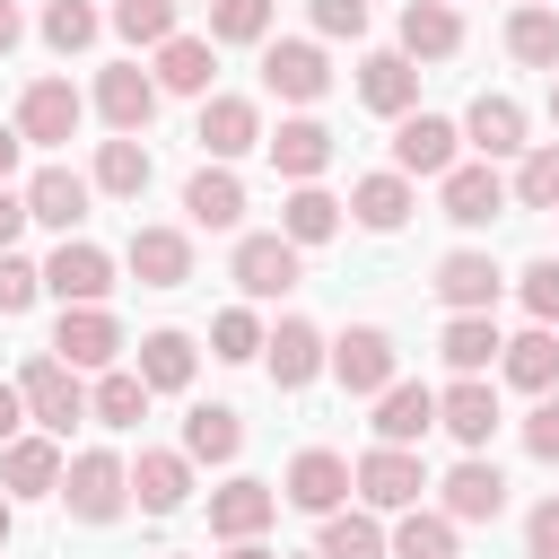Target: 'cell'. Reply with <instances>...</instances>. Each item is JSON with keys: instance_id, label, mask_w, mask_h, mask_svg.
<instances>
[{"instance_id": "cell-15", "label": "cell", "mask_w": 559, "mask_h": 559, "mask_svg": "<svg viewBox=\"0 0 559 559\" xmlns=\"http://www.w3.org/2000/svg\"><path fill=\"white\" fill-rule=\"evenodd\" d=\"M262 358H271V384H280V393H297V384H314V376H323V358H332V349H323V332H314L306 314H288V323L262 341Z\"/></svg>"}, {"instance_id": "cell-56", "label": "cell", "mask_w": 559, "mask_h": 559, "mask_svg": "<svg viewBox=\"0 0 559 559\" xmlns=\"http://www.w3.org/2000/svg\"><path fill=\"white\" fill-rule=\"evenodd\" d=\"M227 559H271V550L262 542H227Z\"/></svg>"}, {"instance_id": "cell-50", "label": "cell", "mask_w": 559, "mask_h": 559, "mask_svg": "<svg viewBox=\"0 0 559 559\" xmlns=\"http://www.w3.org/2000/svg\"><path fill=\"white\" fill-rule=\"evenodd\" d=\"M306 17L323 35H367V0H306Z\"/></svg>"}, {"instance_id": "cell-34", "label": "cell", "mask_w": 559, "mask_h": 559, "mask_svg": "<svg viewBox=\"0 0 559 559\" xmlns=\"http://www.w3.org/2000/svg\"><path fill=\"white\" fill-rule=\"evenodd\" d=\"M87 411H96L105 428H140V419H148V376H140V367H105L96 393H87Z\"/></svg>"}, {"instance_id": "cell-5", "label": "cell", "mask_w": 559, "mask_h": 559, "mask_svg": "<svg viewBox=\"0 0 559 559\" xmlns=\"http://www.w3.org/2000/svg\"><path fill=\"white\" fill-rule=\"evenodd\" d=\"M332 376H341V393H384L393 384V332L384 323H349L332 341Z\"/></svg>"}, {"instance_id": "cell-49", "label": "cell", "mask_w": 559, "mask_h": 559, "mask_svg": "<svg viewBox=\"0 0 559 559\" xmlns=\"http://www.w3.org/2000/svg\"><path fill=\"white\" fill-rule=\"evenodd\" d=\"M524 454H533V463H559V402H550V393H542L533 419H524Z\"/></svg>"}, {"instance_id": "cell-37", "label": "cell", "mask_w": 559, "mask_h": 559, "mask_svg": "<svg viewBox=\"0 0 559 559\" xmlns=\"http://www.w3.org/2000/svg\"><path fill=\"white\" fill-rule=\"evenodd\" d=\"M437 349H445V367H454V376H489V358H498L507 341H498V323H489V314H454Z\"/></svg>"}, {"instance_id": "cell-46", "label": "cell", "mask_w": 559, "mask_h": 559, "mask_svg": "<svg viewBox=\"0 0 559 559\" xmlns=\"http://www.w3.org/2000/svg\"><path fill=\"white\" fill-rule=\"evenodd\" d=\"M210 35L218 44H262L271 35V0H210Z\"/></svg>"}, {"instance_id": "cell-28", "label": "cell", "mask_w": 559, "mask_h": 559, "mask_svg": "<svg viewBox=\"0 0 559 559\" xmlns=\"http://www.w3.org/2000/svg\"><path fill=\"white\" fill-rule=\"evenodd\" d=\"M349 210H358L367 236H393V227L411 218V175H358V183H349Z\"/></svg>"}, {"instance_id": "cell-38", "label": "cell", "mask_w": 559, "mask_h": 559, "mask_svg": "<svg viewBox=\"0 0 559 559\" xmlns=\"http://www.w3.org/2000/svg\"><path fill=\"white\" fill-rule=\"evenodd\" d=\"M507 52H515V61H533V70H559V9L524 0V9L507 17Z\"/></svg>"}, {"instance_id": "cell-20", "label": "cell", "mask_w": 559, "mask_h": 559, "mask_svg": "<svg viewBox=\"0 0 559 559\" xmlns=\"http://www.w3.org/2000/svg\"><path fill=\"white\" fill-rule=\"evenodd\" d=\"M498 280H507V271H498L489 253H445V262H437V297H445L454 314H489V306H498Z\"/></svg>"}, {"instance_id": "cell-27", "label": "cell", "mask_w": 559, "mask_h": 559, "mask_svg": "<svg viewBox=\"0 0 559 559\" xmlns=\"http://www.w3.org/2000/svg\"><path fill=\"white\" fill-rule=\"evenodd\" d=\"M454 44H463V17H454L445 0H411V9H402V52H411V61H445Z\"/></svg>"}, {"instance_id": "cell-41", "label": "cell", "mask_w": 559, "mask_h": 559, "mask_svg": "<svg viewBox=\"0 0 559 559\" xmlns=\"http://www.w3.org/2000/svg\"><path fill=\"white\" fill-rule=\"evenodd\" d=\"M393 559H454V515H402V533H393Z\"/></svg>"}, {"instance_id": "cell-29", "label": "cell", "mask_w": 559, "mask_h": 559, "mask_svg": "<svg viewBox=\"0 0 559 559\" xmlns=\"http://www.w3.org/2000/svg\"><path fill=\"white\" fill-rule=\"evenodd\" d=\"M236 445H245V419H236L227 402H192V419H183V454H192V463H236Z\"/></svg>"}, {"instance_id": "cell-33", "label": "cell", "mask_w": 559, "mask_h": 559, "mask_svg": "<svg viewBox=\"0 0 559 559\" xmlns=\"http://www.w3.org/2000/svg\"><path fill=\"white\" fill-rule=\"evenodd\" d=\"M280 236H288V245H323V236H341V201H332L323 183H297V192L280 201Z\"/></svg>"}, {"instance_id": "cell-13", "label": "cell", "mask_w": 559, "mask_h": 559, "mask_svg": "<svg viewBox=\"0 0 559 559\" xmlns=\"http://www.w3.org/2000/svg\"><path fill=\"white\" fill-rule=\"evenodd\" d=\"M262 87H271V96H288V105H314V96L332 87L323 44H271V52H262Z\"/></svg>"}, {"instance_id": "cell-4", "label": "cell", "mask_w": 559, "mask_h": 559, "mask_svg": "<svg viewBox=\"0 0 559 559\" xmlns=\"http://www.w3.org/2000/svg\"><path fill=\"white\" fill-rule=\"evenodd\" d=\"M297 253H306V245H288V236H245L227 271H236V288H245V297H288V288L306 280V262H297Z\"/></svg>"}, {"instance_id": "cell-10", "label": "cell", "mask_w": 559, "mask_h": 559, "mask_svg": "<svg viewBox=\"0 0 559 559\" xmlns=\"http://www.w3.org/2000/svg\"><path fill=\"white\" fill-rule=\"evenodd\" d=\"M454 148H463V131H454L445 114H402V131H393V175H445Z\"/></svg>"}, {"instance_id": "cell-35", "label": "cell", "mask_w": 559, "mask_h": 559, "mask_svg": "<svg viewBox=\"0 0 559 559\" xmlns=\"http://www.w3.org/2000/svg\"><path fill=\"white\" fill-rule=\"evenodd\" d=\"M498 367H507V384L550 393V384H559V341H550V323H533L524 341H507V349H498Z\"/></svg>"}, {"instance_id": "cell-8", "label": "cell", "mask_w": 559, "mask_h": 559, "mask_svg": "<svg viewBox=\"0 0 559 559\" xmlns=\"http://www.w3.org/2000/svg\"><path fill=\"white\" fill-rule=\"evenodd\" d=\"M52 358H70L79 376L87 367H114L122 358V323L105 306H61V332H52Z\"/></svg>"}, {"instance_id": "cell-14", "label": "cell", "mask_w": 559, "mask_h": 559, "mask_svg": "<svg viewBox=\"0 0 559 559\" xmlns=\"http://www.w3.org/2000/svg\"><path fill=\"white\" fill-rule=\"evenodd\" d=\"M17 131H26L35 148H61V140L79 131V87H70V79H35V87L17 96Z\"/></svg>"}, {"instance_id": "cell-51", "label": "cell", "mask_w": 559, "mask_h": 559, "mask_svg": "<svg viewBox=\"0 0 559 559\" xmlns=\"http://www.w3.org/2000/svg\"><path fill=\"white\" fill-rule=\"evenodd\" d=\"M524 550H533V559H559V498H542V507H533V524H524Z\"/></svg>"}, {"instance_id": "cell-57", "label": "cell", "mask_w": 559, "mask_h": 559, "mask_svg": "<svg viewBox=\"0 0 559 559\" xmlns=\"http://www.w3.org/2000/svg\"><path fill=\"white\" fill-rule=\"evenodd\" d=\"M9 533H17V515H9V498H0V550H9Z\"/></svg>"}, {"instance_id": "cell-30", "label": "cell", "mask_w": 559, "mask_h": 559, "mask_svg": "<svg viewBox=\"0 0 559 559\" xmlns=\"http://www.w3.org/2000/svg\"><path fill=\"white\" fill-rule=\"evenodd\" d=\"M183 489H192V454H140V463H131V498H140L148 515H175Z\"/></svg>"}, {"instance_id": "cell-39", "label": "cell", "mask_w": 559, "mask_h": 559, "mask_svg": "<svg viewBox=\"0 0 559 559\" xmlns=\"http://www.w3.org/2000/svg\"><path fill=\"white\" fill-rule=\"evenodd\" d=\"M140 376H148V393H183L192 384V341L183 332H148L140 341Z\"/></svg>"}, {"instance_id": "cell-58", "label": "cell", "mask_w": 559, "mask_h": 559, "mask_svg": "<svg viewBox=\"0 0 559 559\" xmlns=\"http://www.w3.org/2000/svg\"><path fill=\"white\" fill-rule=\"evenodd\" d=\"M550 122H559V79H550Z\"/></svg>"}, {"instance_id": "cell-40", "label": "cell", "mask_w": 559, "mask_h": 559, "mask_svg": "<svg viewBox=\"0 0 559 559\" xmlns=\"http://www.w3.org/2000/svg\"><path fill=\"white\" fill-rule=\"evenodd\" d=\"M323 559H393V542L376 533V515H323Z\"/></svg>"}, {"instance_id": "cell-7", "label": "cell", "mask_w": 559, "mask_h": 559, "mask_svg": "<svg viewBox=\"0 0 559 559\" xmlns=\"http://www.w3.org/2000/svg\"><path fill=\"white\" fill-rule=\"evenodd\" d=\"M44 288H52L61 306H105V288H114V262H105L87 236H61V253L44 262Z\"/></svg>"}, {"instance_id": "cell-26", "label": "cell", "mask_w": 559, "mask_h": 559, "mask_svg": "<svg viewBox=\"0 0 559 559\" xmlns=\"http://www.w3.org/2000/svg\"><path fill=\"white\" fill-rule=\"evenodd\" d=\"M87 192H96L87 175H70V166H44V175L26 183V210H35L44 227H61V236H70V227L87 218Z\"/></svg>"}, {"instance_id": "cell-55", "label": "cell", "mask_w": 559, "mask_h": 559, "mask_svg": "<svg viewBox=\"0 0 559 559\" xmlns=\"http://www.w3.org/2000/svg\"><path fill=\"white\" fill-rule=\"evenodd\" d=\"M17 148H26V131H17V122H0V183H9V166H17Z\"/></svg>"}, {"instance_id": "cell-53", "label": "cell", "mask_w": 559, "mask_h": 559, "mask_svg": "<svg viewBox=\"0 0 559 559\" xmlns=\"http://www.w3.org/2000/svg\"><path fill=\"white\" fill-rule=\"evenodd\" d=\"M9 437H26V393H17V384H0V445H9Z\"/></svg>"}, {"instance_id": "cell-17", "label": "cell", "mask_w": 559, "mask_h": 559, "mask_svg": "<svg viewBox=\"0 0 559 559\" xmlns=\"http://www.w3.org/2000/svg\"><path fill=\"white\" fill-rule=\"evenodd\" d=\"M271 515H280V489H271V480H227V489H210V533H218V542H253Z\"/></svg>"}, {"instance_id": "cell-16", "label": "cell", "mask_w": 559, "mask_h": 559, "mask_svg": "<svg viewBox=\"0 0 559 559\" xmlns=\"http://www.w3.org/2000/svg\"><path fill=\"white\" fill-rule=\"evenodd\" d=\"M498 507H507V472L480 463V454H463V463L445 472V515H454V524H498Z\"/></svg>"}, {"instance_id": "cell-31", "label": "cell", "mask_w": 559, "mask_h": 559, "mask_svg": "<svg viewBox=\"0 0 559 559\" xmlns=\"http://www.w3.org/2000/svg\"><path fill=\"white\" fill-rule=\"evenodd\" d=\"M96 192H114V201H140V192H148V148H140V131H114V140L96 148Z\"/></svg>"}, {"instance_id": "cell-54", "label": "cell", "mask_w": 559, "mask_h": 559, "mask_svg": "<svg viewBox=\"0 0 559 559\" xmlns=\"http://www.w3.org/2000/svg\"><path fill=\"white\" fill-rule=\"evenodd\" d=\"M17 35H26V17H17V0H0V52H17Z\"/></svg>"}, {"instance_id": "cell-59", "label": "cell", "mask_w": 559, "mask_h": 559, "mask_svg": "<svg viewBox=\"0 0 559 559\" xmlns=\"http://www.w3.org/2000/svg\"><path fill=\"white\" fill-rule=\"evenodd\" d=\"M314 559H323V550H314Z\"/></svg>"}, {"instance_id": "cell-24", "label": "cell", "mask_w": 559, "mask_h": 559, "mask_svg": "<svg viewBox=\"0 0 559 559\" xmlns=\"http://www.w3.org/2000/svg\"><path fill=\"white\" fill-rule=\"evenodd\" d=\"M463 140H472L480 157H515V148H524V105H515V96H472Z\"/></svg>"}, {"instance_id": "cell-11", "label": "cell", "mask_w": 559, "mask_h": 559, "mask_svg": "<svg viewBox=\"0 0 559 559\" xmlns=\"http://www.w3.org/2000/svg\"><path fill=\"white\" fill-rule=\"evenodd\" d=\"M122 262H131L140 288H183L192 280V236L183 227H131V253Z\"/></svg>"}, {"instance_id": "cell-42", "label": "cell", "mask_w": 559, "mask_h": 559, "mask_svg": "<svg viewBox=\"0 0 559 559\" xmlns=\"http://www.w3.org/2000/svg\"><path fill=\"white\" fill-rule=\"evenodd\" d=\"M262 341H271V332H262V323H253L245 306H227V314L210 323V358H227V367H245V358H262Z\"/></svg>"}, {"instance_id": "cell-9", "label": "cell", "mask_w": 559, "mask_h": 559, "mask_svg": "<svg viewBox=\"0 0 559 559\" xmlns=\"http://www.w3.org/2000/svg\"><path fill=\"white\" fill-rule=\"evenodd\" d=\"M349 489H358V472H349L332 445H306V454L288 463V489H280V498H288V507H306V515H332Z\"/></svg>"}, {"instance_id": "cell-19", "label": "cell", "mask_w": 559, "mask_h": 559, "mask_svg": "<svg viewBox=\"0 0 559 559\" xmlns=\"http://www.w3.org/2000/svg\"><path fill=\"white\" fill-rule=\"evenodd\" d=\"M437 183H445L437 201H445V218H454V227H489V218L507 210V183L489 175V157H480V166H445Z\"/></svg>"}, {"instance_id": "cell-6", "label": "cell", "mask_w": 559, "mask_h": 559, "mask_svg": "<svg viewBox=\"0 0 559 559\" xmlns=\"http://www.w3.org/2000/svg\"><path fill=\"white\" fill-rule=\"evenodd\" d=\"M437 428L480 454V445L498 437V384H489V376H454V384L437 393Z\"/></svg>"}, {"instance_id": "cell-3", "label": "cell", "mask_w": 559, "mask_h": 559, "mask_svg": "<svg viewBox=\"0 0 559 559\" xmlns=\"http://www.w3.org/2000/svg\"><path fill=\"white\" fill-rule=\"evenodd\" d=\"M419 489H428V463H419L411 445H376V454H358V498H367V507L411 515V507H419Z\"/></svg>"}, {"instance_id": "cell-23", "label": "cell", "mask_w": 559, "mask_h": 559, "mask_svg": "<svg viewBox=\"0 0 559 559\" xmlns=\"http://www.w3.org/2000/svg\"><path fill=\"white\" fill-rule=\"evenodd\" d=\"M358 96H367L376 114H411V105H419V70H411V52H367V61H358Z\"/></svg>"}, {"instance_id": "cell-48", "label": "cell", "mask_w": 559, "mask_h": 559, "mask_svg": "<svg viewBox=\"0 0 559 559\" xmlns=\"http://www.w3.org/2000/svg\"><path fill=\"white\" fill-rule=\"evenodd\" d=\"M524 306H533V323H559V253H542L524 271Z\"/></svg>"}, {"instance_id": "cell-18", "label": "cell", "mask_w": 559, "mask_h": 559, "mask_svg": "<svg viewBox=\"0 0 559 559\" xmlns=\"http://www.w3.org/2000/svg\"><path fill=\"white\" fill-rule=\"evenodd\" d=\"M96 114H105L114 131H148V114H157V70L114 61V70L96 79Z\"/></svg>"}, {"instance_id": "cell-12", "label": "cell", "mask_w": 559, "mask_h": 559, "mask_svg": "<svg viewBox=\"0 0 559 559\" xmlns=\"http://www.w3.org/2000/svg\"><path fill=\"white\" fill-rule=\"evenodd\" d=\"M61 472H70V463H61L52 437H9V445H0V489H9V498H61Z\"/></svg>"}, {"instance_id": "cell-43", "label": "cell", "mask_w": 559, "mask_h": 559, "mask_svg": "<svg viewBox=\"0 0 559 559\" xmlns=\"http://www.w3.org/2000/svg\"><path fill=\"white\" fill-rule=\"evenodd\" d=\"M96 26H105V17H96L87 0H52V9H44V44H52V52H87Z\"/></svg>"}, {"instance_id": "cell-1", "label": "cell", "mask_w": 559, "mask_h": 559, "mask_svg": "<svg viewBox=\"0 0 559 559\" xmlns=\"http://www.w3.org/2000/svg\"><path fill=\"white\" fill-rule=\"evenodd\" d=\"M17 393H26V419H35L44 437H70V419H87V384H79V367L52 358V349L17 367Z\"/></svg>"}, {"instance_id": "cell-22", "label": "cell", "mask_w": 559, "mask_h": 559, "mask_svg": "<svg viewBox=\"0 0 559 559\" xmlns=\"http://www.w3.org/2000/svg\"><path fill=\"white\" fill-rule=\"evenodd\" d=\"M192 140H201V148H210V157L227 166V157H245V148L262 140V114H253L245 96H210V105H201V131H192Z\"/></svg>"}, {"instance_id": "cell-21", "label": "cell", "mask_w": 559, "mask_h": 559, "mask_svg": "<svg viewBox=\"0 0 559 559\" xmlns=\"http://www.w3.org/2000/svg\"><path fill=\"white\" fill-rule=\"evenodd\" d=\"M437 428V393L428 384H384L376 393V445H419Z\"/></svg>"}, {"instance_id": "cell-2", "label": "cell", "mask_w": 559, "mask_h": 559, "mask_svg": "<svg viewBox=\"0 0 559 559\" xmlns=\"http://www.w3.org/2000/svg\"><path fill=\"white\" fill-rule=\"evenodd\" d=\"M61 498H70V515H79V524H114V515H122V498H131V472H122L105 445H96V454H70Z\"/></svg>"}, {"instance_id": "cell-32", "label": "cell", "mask_w": 559, "mask_h": 559, "mask_svg": "<svg viewBox=\"0 0 559 559\" xmlns=\"http://www.w3.org/2000/svg\"><path fill=\"white\" fill-rule=\"evenodd\" d=\"M183 210H192V227H236V218H245V183H236L227 166H201V175L183 183Z\"/></svg>"}, {"instance_id": "cell-52", "label": "cell", "mask_w": 559, "mask_h": 559, "mask_svg": "<svg viewBox=\"0 0 559 559\" xmlns=\"http://www.w3.org/2000/svg\"><path fill=\"white\" fill-rule=\"evenodd\" d=\"M26 218H35V210H26V192H9V183H0V253L17 245V227H26Z\"/></svg>"}, {"instance_id": "cell-25", "label": "cell", "mask_w": 559, "mask_h": 559, "mask_svg": "<svg viewBox=\"0 0 559 559\" xmlns=\"http://www.w3.org/2000/svg\"><path fill=\"white\" fill-rule=\"evenodd\" d=\"M271 166H280L288 183H314V175L332 166V131H323L314 114H306V122H280V131H271Z\"/></svg>"}, {"instance_id": "cell-47", "label": "cell", "mask_w": 559, "mask_h": 559, "mask_svg": "<svg viewBox=\"0 0 559 559\" xmlns=\"http://www.w3.org/2000/svg\"><path fill=\"white\" fill-rule=\"evenodd\" d=\"M35 288H44V271H35V262H17V253H0V314H26V306H35Z\"/></svg>"}, {"instance_id": "cell-45", "label": "cell", "mask_w": 559, "mask_h": 559, "mask_svg": "<svg viewBox=\"0 0 559 559\" xmlns=\"http://www.w3.org/2000/svg\"><path fill=\"white\" fill-rule=\"evenodd\" d=\"M515 201H524V210H559V140H542V148L515 166Z\"/></svg>"}, {"instance_id": "cell-44", "label": "cell", "mask_w": 559, "mask_h": 559, "mask_svg": "<svg viewBox=\"0 0 559 559\" xmlns=\"http://www.w3.org/2000/svg\"><path fill=\"white\" fill-rule=\"evenodd\" d=\"M114 35L122 44H166L175 35V0H114Z\"/></svg>"}, {"instance_id": "cell-36", "label": "cell", "mask_w": 559, "mask_h": 559, "mask_svg": "<svg viewBox=\"0 0 559 559\" xmlns=\"http://www.w3.org/2000/svg\"><path fill=\"white\" fill-rule=\"evenodd\" d=\"M157 87L166 96H210V44L201 35H166L157 44Z\"/></svg>"}]
</instances>
